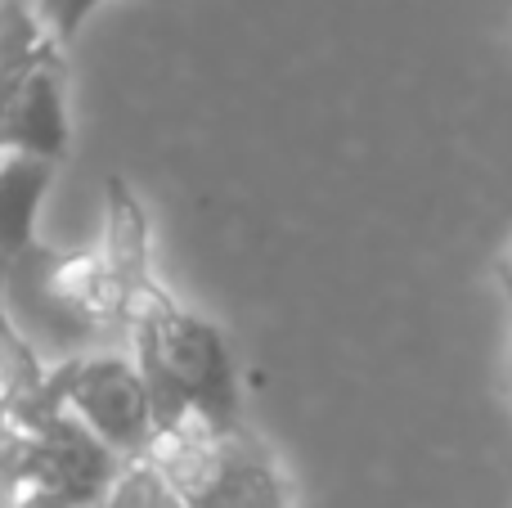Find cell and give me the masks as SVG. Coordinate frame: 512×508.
Here are the masks:
<instances>
[{
    "instance_id": "1",
    "label": "cell",
    "mask_w": 512,
    "mask_h": 508,
    "mask_svg": "<svg viewBox=\"0 0 512 508\" xmlns=\"http://www.w3.org/2000/svg\"><path fill=\"white\" fill-rule=\"evenodd\" d=\"M126 342L153 396V437L207 441L243 428L239 365L212 320L180 306L158 284L135 311Z\"/></svg>"
},
{
    "instance_id": "2",
    "label": "cell",
    "mask_w": 512,
    "mask_h": 508,
    "mask_svg": "<svg viewBox=\"0 0 512 508\" xmlns=\"http://www.w3.org/2000/svg\"><path fill=\"white\" fill-rule=\"evenodd\" d=\"M0 270H5L9 311L50 365L104 342H126L131 333V306L99 243L95 248L36 243Z\"/></svg>"
},
{
    "instance_id": "3",
    "label": "cell",
    "mask_w": 512,
    "mask_h": 508,
    "mask_svg": "<svg viewBox=\"0 0 512 508\" xmlns=\"http://www.w3.org/2000/svg\"><path fill=\"white\" fill-rule=\"evenodd\" d=\"M144 459L167 473L185 508H292V482L279 455L248 423L207 441L153 437Z\"/></svg>"
},
{
    "instance_id": "4",
    "label": "cell",
    "mask_w": 512,
    "mask_h": 508,
    "mask_svg": "<svg viewBox=\"0 0 512 508\" xmlns=\"http://www.w3.org/2000/svg\"><path fill=\"white\" fill-rule=\"evenodd\" d=\"M50 387L99 441L122 459H144L153 446V396L131 342H104L50 365Z\"/></svg>"
},
{
    "instance_id": "5",
    "label": "cell",
    "mask_w": 512,
    "mask_h": 508,
    "mask_svg": "<svg viewBox=\"0 0 512 508\" xmlns=\"http://www.w3.org/2000/svg\"><path fill=\"white\" fill-rule=\"evenodd\" d=\"M0 149H27L41 158H68V104H63V59L36 63L18 77L0 108Z\"/></svg>"
},
{
    "instance_id": "6",
    "label": "cell",
    "mask_w": 512,
    "mask_h": 508,
    "mask_svg": "<svg viewBox=\"0 0 512 508\" xmlns=\"http://www.w3.org/2000/svg\"><path fill=\"white\" fill-rule=\"evenodd\" d=\"M99 252H104L135 320L140 302L158 288V275H153V225L149 212H144V198L122 176H108L104 189V239H99Z\"/></svg>"
},
{
    "instance_id": "7",
    "label": "cell",
    "mask_w": 512,
    "mask_h": 508,
    "mask_svg": "<svg viewBox=\"0 0 512 508\" xmlns=\"http://www.w3.org/2000/svg\"><path fill=\"white\" fill-rule=\"evenodd\" d=\"M59 158H41L27 149H0V266L18 261L41 243L36 221L50 198Z\"/></svg>"
},
{
    "instance_id": "8",
    "label": "cell",
    "mask_w": 512,
    "mask_h": 508,
    "mask_svg": "<svg viewBox=\"0 0 512 508\" xmlns=\"http://www.w3.org/2000/svg\"><path fill=\"white\" fill-rule=\"evenodd\" d=\"M50 378V360L36 351V342L23 333V324L9 311L5 270H0V419H14L41 396Z\"/></svg>"
},
{
    "instance_id": "9",
    "label": "cell",
    "mask_w": 512,
    "mask_h": 508,
    "mask_svg": "<svg viewBox=\"0 0 512 508\" xmlns=\"http://www.w3.org/2000/svg\"><path fill=\"white\" fill-rule=\"evenodd\" d=\"M104 5V0H36V9H41L45 27L54 32V41L68 45L72 36L86 27V18L95 14V9Z\"/></svg>"
},
{
    "instance_id": "10",
    "label": "cell",
    "mask_w": 512,
    "mask_h": 508,
    "mask_svg": "<svg viewBox=\"0 0 512 508\" xmlns=\"http://www.w3.org/2000/svg\"><path fill=\"white\" fill-rule=\"evenodd\" d=\"M495 275H499V284H504V293H508V302H512V243L504 248V257H499Z\"/></svg>"
}]
</instances>
